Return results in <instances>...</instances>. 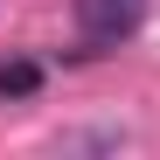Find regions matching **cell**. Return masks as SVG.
<instances>
[{"label":"cell","mask_w":160,"mask_h":160,"mask_svg":"<svg viewBox=\"0 0 160 160\" xmlns=\"http://www.w3.org/2000/svg\"><path fill=\"white\" fill-rule=\"evenodd\" d=\"M139 14H146V0H77V28L91 49H118L139 28Z\"/></svg>","instance_id":"6da1fadb"},{"label":"cell","mask_w":160,"mask_h":160,"mask_svg":"<svg viewBox=\"0 0 160 160\" xmlns=\"http://www.w3.org/2000/svg\"><path fill=\"white\" fill-rule=\"evenodd\" d=\"M35 84H42V70H35V63H7V70H0V91H7V98H28Z\"/></svg>","instance_id":"7a4b0ae2"}]
</instances>
